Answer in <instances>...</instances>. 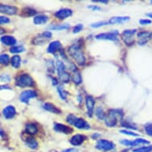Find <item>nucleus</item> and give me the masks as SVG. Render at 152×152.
<instances>
[{
	"instance_id": "obj_1",
	"label": "nucleus",
	"mask_w": 152,
	"mask_h": 152,
	"mask_svg": "<svg viewBox=\"0 0 152 152\" xmlns=\"http://www.w3.org/2000/svg\"><path fill=\"white\" fill-rule=\"evenodd\" d=\"M69 53L76 61L77 65L82 66L85 64V55L81 50V45L80 44L77 43V44H74L72 46H70L69 48Z\"/></svg>"
},
{
	"instance_id": "obj_2",
	"label": "nucleus",
	"mask_w": 152,
	"mask_h": 152,
	"mask_svg": "<svg viewBox=\"0 0 152 152\" xmlns=\"http://www.w3.org/2000/svg\"><path fill=\"white\" fill-rule=\"evenodd\" d=\"M124 113H123L122 110L120 109H112L110 110L107 115H106L104 119L105 124L107 125V127H115L117 124L118 120L119 119H122Z\"/></svg>"
},
{
	"instance_id": "obj_3",
	"label": "nucleus",
	"mask_w": 152,
	"mask_h": 152,
	"mask_svg": "<svg viewBox=\"0 0 152 152\" xmlns=\"http://www.w3.org/2000/svg\"><path fill=\"white\" fill-rule=\"evenodd\" d=\"M16 85L18 87H33L34 85V80L27 73L22 74L16 78Z\"/></svg>"
},
{
	"instance_id": "obj_4",
	"label": "nucleus",
	"mask_w": 152,
	"mask_h": 152,
	"mask_svg": "<svg viewBox=\"0 0 152 152\" xmlns=\"http://www.w3.org/2000/svg\"><path fill=\"white\" fill-rule=\"evenodd\" d=\"M137 30H125L121 34V38L124 42L127 45H132L134 44V35Z\"/></svg>"
},
{
	"instance_id": "obj_5",
	"label": "nucleus",
	"mask_w": 152,
	"mask_h": 152,
	"mask_svg": "<svg viewBox=\"0 0 152 152\" xmlns=\"http://www.w3.org/2000/svg\"><path fill=\"white\" fill-rule=\"evenodd\" d=\"M96 147L102 151H108L114 148V143L106 140H99L96 142Z\"/></svg>"
},
{
	"instance_id": "obj_6",
	"label": "nucleus",
	"mask_w": 152,
	"mask_h": 152,
	"mask_svg": "<svg viewBox=\"0 0 152 152\" xmlns=\"http://www.w3.org/2000/svg\"><path fill=\"white\" fill-rule=\"evenodd\" d=\"M37 96V92L34 90H26L21 93L19 99L22 103L28 104L30 99L35 98Z\"/></svg>"
},
{
	"instance_id": "obj_7",
	"label": "nucleus",
	"mask_w": 152,
	"mask_h": 152,
	"mask_svg": "<svg viewBox=\"0 0 152 152\" xmlns=\"http://www.w3.org/2000/svg\"><path fill=\"white\" fill-rule=\"evenodd\" d=\"M119 33L117 31H113L109 33H103L99 34L96 36V38L98 40H110V41H117V35Z\"/></svg>"
},
{
	"instance_id": "obj_8",
	"label": "nucleus",
	"mask_w": 152,
	"mask_h": 152,
	"mask_svg": "<svg viewBox=\"0 0 152 152\" xmlns=\"http://www.w3.org/2000/svg\"><path fill=\"white\" fill-rule=\"evenodd\" d=\"M138 44L140 45H143L147 44V42L149 41L151 37H152V33L149 31H142V32L138 33Z\"/></svg>"
},
{
	"instance_id": "obj_9",
	"label": "nucleus",
	"mask_w": 152,
	"mask_h": 152,
	"mask_svg": "<svg viewBox=\"0 0 152 152\" xmlns=\"http://www.w3.org/2000/svg\"><path fill=\"white\" fill-rule=\"evenodd\" d=\"M18 8L15 6L0 4V13L8 15H15L17 14Z\"/></svg>"
},
{
	"instance_id": "obj_10",
	"label": "nucleus",
	"mask_w": 152,
	"mask_h": 152,
	"mask_svg": "<svg viewBox=\"0 0 152 152\" xmlns=\"http://www.w3.org/2000/svg\"><path fill=\"white\" fill-rule=\"evenodd\" d=\"M53 129L55 132H60V133H64V134H70L72 132V129L71 127H68L66 125L61 124L59 123H55L53 124Z\"/></svg>"
},
{
	"instance_id": "obj_11",
	"label": "nucleus",
	"mask_w": 152,
	"mask_h": 152,
	"mask_svg": "<svg viewBox=\"0 0 152 152\" xmlns=\"http://www.w3.org/2000/svg\"><path fill=\"white\" fill-rule=\"evenodd\" d=\"M85 104H86V107H87L88 109V115L91 117L92 115V113H93V111H94V98L92 97V96H86V97H85Z\"/></svg>"
},
{
	"instance_id": "obj_12",
	"label": "nucleus",
	"mask_w": 152,
	"mask_h": 152,
	"mask_svg": "<svg viewBox=\"0 0 152 152\" xmlns=\"http://www.w3.org/2000/svg\"><path fill=\"white\" fill-rule=\"evenodd\" d=\"M3 115L7 120H10L15 117V115H16V110L15 107L12 105H9L7 107H6L3 110Z\"/></svg>"
},
{
	"instance_id": "obj_13",
	"label": "nucleus",
	"mask_w": 152,
	"mask_h": 152,
	"mask_svg": "<svg viewBox=\"0 0 152 152\" xmlns=\"http://www.w3.org/2000/svg\"><path fill=\"white\" fill-rule=\"evenodd\" d=\"M72 15V10L68 9V8H63V9H61V10H58V11L54 14L55 16L58 18H59V19H65V18H69Z\"/></svg>"
},
{
	"instance_id": "obj_14",
	"label": "nucleus",
	"mask_w": 152,
	"mask_h": 152,
	"mask_svg": "<svg viewBox=\"0 0 152 152\" xmlns=\"http://www.w3.org/2000/svg\"><path fill=\"white\" fill-rule=\"evenodd\" d=\"M85 139H86V137H85V135H80V134L75 135L71 138L70 143L73 145V146H75V147H78V146H80V145L82 144L84 141L85 140Z\"/></svg>"
},
{
	"instance_id": "obj_15",
	"label": "nucleus",
	"mask_w": 152,
	"mask_h": 152,
	"mask_svg": "<svg viewBox=\"0 0 152 152\" xmlns=\"http://www.w3.org/2000/svg\"><path fill=\"white\" fill-rule=\"evenodd\" d=\"M73 125L78 129L88 130L90 128L89 124L86 120H85L84 119H81V118H77Z\"/></svg>"
},
{
	"instance_id": "obj_16",
	"label": "nucleus",
	"mask_w": 152,
	"mask_h": 152,
	"mask_svg": "<svg viewBox=\"0 0 152 152\" xmlns=\"http://www.w3.org/2000/svg\"><path fill=\"white\" fill-rule=\"evenodd\" d=\"M61 48V44L59 41H54V42H52L50 43V45L48 46L47 52L50 53H54L56 51H58L60 50V49Z\"/></svg>"
},
{
	"instance_id": "obj_17",
	"label": "nucleus",
	"mask_w": 152,
	"mask_h": 152,
	"mask_svg": "<svg viewBox=\"0 0 152 152\" xmlns=\"http://www.w3.org/2000/svg\"><path fill=\"white\" fill-rule=\"evenodd\" d=\"M1 42L4 45H9V46H13L17 43V41L15 37L10 36V35H6V36L1 37Z\"/></svg>"
},
{
	"instance_id": "obj_18",
	"label": "nucleus",
	"mask_w": 152,
	"mask_h": 152,
	"mask_svg": "<svg viewBox=\"0 0 152 152\" xmlns=\"http://www.w3.org/2000/svg\"><path fill=\"white\" fill-rule=\"evenodd\" d=\"M49 20V18L46 15H37L34 18V23L35 25H43L45 24Z\"/></svg>"
},
{
	"instance_id": "obj_19",
	"label": "nucleus",
	"mask_w": 152,
	"mask_h": 152,
	"mask_svg": "<svg viewBox=\"0 0 152 152\" xmlns=\"http://www.w3.org/2000/svg\"><path fill=\"white\" fill-rule=\"evenodd\" d=\"M130 20V18L124 16V17H112L108 20L109 24H121L127 21Z\"/></svg>"
},
{
	"instance_id": "obj_20",
	"label": "nucleus",
	"mask_w": 152,
	"mask_h": 152,
	"mask_svg": "<svg viewBox=\"0 0 152 152\" xmlns=\"http://www.w3.org/2000/svg\"><path fill=\"white\" fill-rule=\"evenodd\" d=\"M43 108L48 111V112H52V113H54V114H59V113H61V110L56 107L55 105L51 104V103H45V104H44Z\"/></svg>"
},
{
	"instance_id": "obj_21",
	"label": "nucleus",
	"mask_w": 152,
	"mask_h": 152,
	"mask_svg": "<svg viewBox=\"0 0 152 152\" xmlns=\"http://www.w3.org/2000/svg\"><path fill=\"white\" fill-rule=\"evenodd\" d=\"M26 144L27 147H29L31 149H36L37 147H38V143L36 140L32 138L31 136H28V137H26L25 140Z\"/></svg>"
},
{
	"instance_id": "obj_22",
	"label": "nucleus",
	"mask_w": 152,
	"mask_h": 152,
	"mask_svg": "<svg viewBox=\"0 0 152 152\" xmlns=\"http://www.w3.org/2000/svg\"><path fill=\"white\" fill-rule=\"evenodd\" d=\"M26 132L29 135H36L37 133V126L34 124H27L26 125Z\"/></svg>"
},
{
	"instance_id": "obj_23",
	"label": "nucleus",
	"mask_w": 152,
	"mask_h": 152,
	"mask_svg": "<svg viewBox=\"0 0 152 152\" xmlns=\"http://www.w3.org/2000/svg\"><path fill=\"white\" fill-rule=\"evenodd\" d=\"M21 62H22V60H21L20 56L18 55H15L13 56L11 60H10V64H11V66L15 69H18L20 67Z\"/></svg>"
},
{
	"instance_id": "obj_24",
	"label": "nucleus",
	"mask_w": 152,
	"mask_h": 152,
	"mask_svg": "<svg viewBox=\"0 0 152 152\" xmlns=\"http://www.w3.org/2000/svg\"><path fill=\"white\" fill-rule=\"evenodd\" d=\"M49 39H47L46 37H44V35L42 34H41L40 35H38L37 37H35L33 40V44L34 45H42L43 43H45L46 41H48Z\"/></svg>"
},
{
	"instance_id": "obj_25",
	"label": "nucleus",
	"mask_w": 152,
	"mask_h": 152,
	"mask_svg": "<svg viewBox=\"0 0 152 152\" xmlns=\"http://www.w3.org/2000/svg\"><path fill=\"white\" fill-rule=\"evenodd\" d=\"M37 14L36 10L32 9V8L26 7L24 8L23 10V14L22 15L23 16H25V17H30V16H34Z\"/></svg>"
},
{
	"instance_id": "obj_26",
	"label": "nucleus",
	"mask_w": 152,
	"mask_h": 152,
	"mask_svg": "<svg viewBox=\"0 0 152 152\" xmlns=\"http://www.w3.org/2000/svg\"><path fill=\"white\" fill-rule=\"evenodd\" d=\"M72 80L76 85H80V83L82 82V77L80 72L78 71H75L72 77Z\"/></svg>"
},
{
	"instance_id": "obj_27",
	"label": "nucleus",
	"mask_w": 152,
	"mask_h": 152,
	"mask_svg": "<svg viewBox=\"0 0 152 152\" xmlns=\"http://www.w3.org/2000/svg\"><path fill=\"white\" fill-rule=\"evenodd\" d=\"M58 77L61 81L63 83H68L70 80V75L66 71L58 73Z\"/></svg>"
},
{
	"instance_id": "obj_28",
	"label": "nucleus",
	"mask_w": 152,
	"mask_h": 152,
	"mask_svg": "<svg viewBox=\"0 0 152 152\" xmlns=\"http://www.w3.org/2000/svg\"><path fill=\"white\" fill-rule=\"evenodd\" d=\"M57 89H58V94H59V96H60V97L64 100H66L69 93H68V92L65 91V88L61 87V86H58Z\"/></svg>"
},
{
	"instance_id": "obj_29",
	"label": "nucleus",
	"mask_w": 152,
	"mask_h": 152,
	"mask_svg": "<svg viewBox=\"0 0 152 152\" xmlns=\"http://www.w3.org/2000/svg\"><path fill=\"white\" fill-rule=\"evenodd\" d=\"M49 28L53 30H67V29H69L70 26L69 24H61V25L59 26H49Z\"/></svg>"
},
{
	"instance_id": "obj_30",
	"label": "nucleus",
	"mask_w": 152,
	"mask_h": 152,
	"mask_svg": "<svg viewBox=\"0 0 152 152\" xmlns=\"http://www.w3.org/2000/svg\"><path fill=\"white\" fill-rule=\"evenodd\" d=\"M25 48L22 46V45H18V46H12L10 48V52L11 53H20L25 51Z\"/></svg>"
},
{
	"instance_id": "obj_31",
	"label": "nucleus",
	"mask_w": 152,
	"mask_h": 152,
	"mask_svg": "<svg viewBox=\"0 0 152 152\" xmlns=\"http://www.w3.org/2000/svg\"><path fill=\"white\" fill-rule=\"evenodd\" d=\"M96 115L97 116V118L99 120H104L105 119V115L104 112V110H103L102 107H97L96 110Z\"/></svg>"
},
{
	"instance_id": "obj_32",
	"label": "nucleus",
	"mask_w": 152,
	"mask_h": 152,
	"mask_svg": "<svg viewBox=\"0 0 152 152\" xmlns=\"http://www.w3.org/2000/svg\"><path fill=\"white\" fill-rule=\"evenodd\" d=\"M152 151V145L151 146H145L141 147L136 149L133 150V152H151Z\"/></svg>"
},
{
	"instance_id": "obj_33",
	"label": "nucleus",
	"mask_w": 152,
	"mask_h": 152,
	"mask_svg": "<svg viewBox=\"0 0 152 152\" xmlns=\"http://www.w3.org/2000/svg\"><path fill=\"white\" fill-rule=\"evenodd\" d=\"M10 61V58L7 54H0V64L7 65Z\"/></svg>"
},
{
	"instance_id": "obj_34",
	"label": "nucleus",
	"mask_w": 152,
	"mask_h": 152,
	"mask_svg": "<svg viewBox=\"0 0 152 152\" xmlns=\"http://www.w3.org/2000/svg\"><path fill=\"white\" fill-rule=\"evenodd\" d=\"M134 144L135 146H138V145H142V144H150V141L145 140V139H142V138H139V139H136L134 141Z\"/></svg>"
},
{
	"instance_id": "obj_35",
	"label": "nucleus",
	"mask_w": 152,
	"mask_h": 152,
	"mask_svg": "<svg viewBox=\"0 0 152 152\" xmlns=\"http://www.w3.org/2000/svg\"><path fill=\"white\" fill-rule=\"evenodd\" d=\"M106 25H109L108 23V21H102V22H97V23H92L90 25V26L92 28H98V27H101V26H104Z\"/></svg>"
},
{
	"instance_id": "obj_36",
	"label": "nucleus",
	"mask_w": 152,
	"mask_h": 152,
	"mask_svg": "<svg viewBox=\"0 0 152 152\" xmlns=\"http://www.w3.org/2000/svg\"><path fill=\"white\" fill-rule=\"evenodd\" d=\"M57 70H58V73H61V72L66 71L65 70V64L62 61H58V62H57Z\"/></svg>"
},
{
	"instance_id": "obj_37",
	"label": "nucleus",
	"mask_w": 152,
	"mask_h": 152,
	"mask_svg": "<svg viewBox=\"0 0 152 152\" xmlns=\"http://www.w3.org/2000/svg\"><path fill=\"white\" fill-rule=\"evenodd\" d=\"M121 125L123 127H127V128H130V129H133V130H137L138 127L134 125L133 124H131V123L127 122V121H122L121 123Z\"/></svg>"
},
{
	"instance_id": "obj_38",
	"label": "nucleus",
	"mask_w": 152,
	"mask_h": 152,
	"mask_svg": "<svg viewBox=\"0 0 152 152\" xmlns=\"http://www.w3.org/2000/svg\"><path fill=\"white\" fill-rule=\"evenodd\" d=\"M77 116H75V115H72V114H69V115L67 116L66 121H67L69 124H74L75 121L77 120Z\"/></svg>"
},
{
	"instance_id": "obj_39",
	"label": "nucleus",
	"mask_w": 152,
	"mask_h": 152,
	"mask_svg": "<svg viewBox=\"0 0 152 152\" xmlns=\"http://www.w3.org/2000/svg\"><path fill=\"white\" fill-rule=\"evenodd\" d=\"M10 80H11V77H10V75L2 74L1 76H0V80H1L2 82L8 83V82H10Z\"/></svg>"
},
{
	"instance_id": "obj_40",
	"label": "nucleus",
	"mask_w": 152,
	"mask_h": 152,
	"mask_svg": "<svg viewBox=\"0 0 152 152\" xmlns=\"http://www.w3.org/2000/svg\"><path fill=\"white\" fill-rule=\"evenodd\" d=\"M120 133H122V134H124V135H130V136H135V137L139 136L138 134H136V133H135V132H132V131H127V130H120Z\"/></svg>"
},
{
	"instance_id": "obj_41",
	"label": "nucleus",
	"mask_w": 152,
	"mask_h": 152,
	"mask_svg": "<svg viewBox=\"0 0 152 152\" xmlns=\"http://www.w3.org/2000/svg\"><path fill=\"white\" fill-rule=\"evenodd\" d=\"M120 143H122V144L124 145V146H127V147H134V146H135L133 141H131V140H120Z\"/></svg>"
},
{
	"instance_id": "obj_42",
	"label": "nucleus",
	"mask_w": 152,
	"mask_h": 152,
	"mask_svg": "<svg viewBox=\"0 0 152 152\" xmlns=\"http://www.w3.org/2000/svg\"><path fill=\"white\" fill-rule=\"evenodd\" d=\"M83 27H84L83 24H77L76 26H74V28H73V31H72V32L74 33V34H77V33L80 32V30H82Z\"/></svg>"
},
{
	"instance_id": "obj_43",
	"label": "nucleus",
	"mask_w": 152,
	"mask_h": 152,
	"mask_svg": "<svg viewBox=\"0 0 152 152\" xmlns=\"http://www.w3.org/2000/svg\"><path fill=\"white\" fill-rule=\"evenodd\" d=\"M9 23H10V19L8 18L5 17V16H0V25L7 24Z\"/></svg>"
},
{
	"instance_id": "obj_44",
	"label": "nucleus",
	"mask_w": 152,
	"mask_h": 152,
	"mask_svg": "<svg viewBox=\"0 0 152 152\" xmlns=\"http://www.w3.org/2000/svg\"><path fill=\"white\" fill-rule=\"evenodd\" d=\"M145 131L147 132V134L152 137V124H148L145 126Z\"/></svg>"
},
{
	"instance_id": "obj_45",
	"label": "nucleus",
	"mask_w": 152,
	"mask_h": 152,
	"mask_svg": "<svg viewBox=\"0 0 152 152\" xmlns=\"http://www.w3.org/2000/svg\"><path fill=\"white\" fill-rule=\"evenodd\" d=\"M151 23V20L150 19H140V24L141 25H148Z\"/></svg>"
},
{
	"instance_id": "obj_46",
	"label": "nucleus",
	"mask_w": 152,
	"mask_h": 152,
	"mask_svg": "<svg viewBox=\"0 0 152 152\" xmlns=\"http://www.w3.org/2000/svg\"><path fill=\"white\" fill-rule=\"evenodd\" d=\"M63 152H79V151L76 148H69V149L64 150Z\"/></svg>"
},
{
	"instance_id": "obj_47",
	"label": "nucleus",
	"mask_w": 152,
	"mask_h": 152,
	"mask_svg": "<svg viewBox=\"0 0 152 152\" xmlns=\"http://www.w3.org/2000/svg\"><path fill=\"white\" fill-rule=\"evenodd\" d=\"M89 9H92L93 10H101V8L100 7H97V6H94V5H92V6H89L88 7Z\"/></svg>"
},
{
	"instance_id": "obj_48",
	"label": "nucleus",
	"mask_w": 152,
	"mask_h": 152,
	"mask_svg": "<svg viewBox=\"0 0 152 152\" xmlns=\"http://www.w3.org/2000/svg\"><path fill=\"white\" fill-rule=\"evenodd\" d=\"M5 89H11L9 86H7V85H0V91L1 90H5Z\"/></svg>"
},
{
	"instance_id": "obj_49",
	"label": "nucleus",
	"mask_w": 152,
	"mask_h": 152,
	"mask_svg": "<svg viewBox=\"0 0 152 152\" xmlns=\"http://www.w3.org/2000/svg\"><path fill=\"white\" fill-rule=\"evenodd\" d=\"M93 2H95V3H107L108 2L107 1H104V0H95V1H93Z\"/></svg>"
},
{
	"instance_id": "obj_50",
	"label": "nucleus",
	"mask_w": 152,
	"mask_h": 152,
	"mask_svg": "<svg viewBox=\"0 0 152 152\" xmlns=\"http://www.w3.org/2000/svg\"><path fill=\"white\" fill-rule=\"evenodd\" d=\"M4 33H5V30H4L3 28L0 27V35H1V34H3Z\"/></svg>"
},
{
	"instance_id": "obj_51",
	"label": "nucleus",
	"mask_w": 152,
	"mask_h": 152,
	"mask_svg": "<svg viewBox=\"0 0 152 152\" xmlns=\"http://www.w3.org/2000/svg\"><path fill=\"white\" fill-rule=\"evenodd\" d=\"M53 85H56V84H58V80L56 79V78H53Z\"/></svg>"
},
{
	"instance_id": "obj_52",
	"label": "nucleus",
	"mask_w": 152,
	"mask_h": 152,
	"mask_svg": "<svg viewBox=\"0 0 152 152\" xmlns=\"http://www.w3.org/2000/svg\"><path fill=\"white\" fill-rule=\"evenodd\" d=\"M147 16H148V17L151 18H152V13H148V14H147Z\"/></svg>"
},
{
	"instance_id": "obj_53",
	"label": "nucleus",
	"mask_w": 152,
	"mask_h": 152,
	"mask_svg": "<svg viewBox=\"0 0 152 152\" xmlns=\"http://www.w3.org/2000/svg\"><path fill=\"white\" fill-rule=\"evenodd\" d=\"M122 152H128V151H123Z\"/></svg>"
},
{
	"instance_id": "obj_54",
	"label": "nucleus",
	"mask_w": 152,
	"mask_h": 152,
	"mask_svg": "<svg viewBox=\"0 0 152 152\" xmlns=\"http://www.w3.org/2000/svg\"><path fill=\"white\" fill-rule=\"evenodd\" d=\"M151 4H152V1H151Z\"/></svg>"
}]
</instances>
